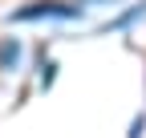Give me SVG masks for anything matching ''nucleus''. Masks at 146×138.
<instances>
[{
  "instance_id": "obj_3",
  "label": "nucleus",
  "mask_w": 146,
  "mask_h": 138,
  "mask_svg": "<svg viewBox=\"0 0 146 138\" xmlns=\"http://www.w3.org/2000/svg\"><path fill=\"white\" fill-rule=\"evenodd\" d=\"M142 16H146V0H138V4H130V8H126L122 16H114L110 25H102V33H118V29H130L134 21H142Z\"/></svg>"
},
{
  "instance_id": "obj_4",
  "label": "nucleus",
  "mask_w": 146,
  "mask_h": 138,
  "mask_svg": "<svg viewBox=\"0 0 146 138\" xmlns=\"http://www.w3.org/2000/svg\"><path fill=\"white\" fill-rule=\"evenodd\" d=\"M41 69H45V73H41V90H49V85L57 81V61H45Z\"/></svg>"
},
{
  "instance_id": "obj_5",
  "label": "nucleus",
  "mask_w": 146,
  "mask_h": 138,
  "mask_svg": "<svg viewBox=\"0 0 146 138\" xmlns=\"http://www.w3.org/2000/svg\"><path fill=\"white\" fill-rule=\"evenodd\" d=\"M142 130H146V114H138V118H134V126H130V138H142Z\"/></svg>"
},
{
  "instance_id": "obj_2",
  "label": "nucleus",
  "mask_w": 146,
  "mask_h": 138,
  "mask_svg": "<svg viewBox=\"0 0 146 138\" xmlns=\"http://www.w3.org/2000/svg\"><path fill=\"white\" fill-rule=\"evenodd\" d=\"M21 57H25L21 37H0V69L4 73H16L21 69Z\"/></svg>"
},
{
  "instance_id": "obj_6",
  "label": "nucleus",
  "mask_w": 146,
  "mask_h": 138,
  "mask_svg": "<svg viewBox=\"0 0 146 138\" xmlns=\"http://www.w3.org/2000/svg\"><path fill=\"white\" fill-rule=\"evenodd\" d=\"M81 4H98V0H81ZM106 4H110V0H106Z\"/></svg>"
},
{
  "instance_id": "obj_1",
  "label": "nucleus",
  "mask_w": 146,
  "mask_h": 138,
  "mask_svg": "<svg viewBox=\"0 0 146 138\" xmlns=\"http://www.w3.org/2000/svg\"><path fill=\"white\" fill-rule=\"evenodd\" d=\"M89 4L81 0H29L8 12V25H41V21H81Z\"/></svg>"
}]
</instances>
